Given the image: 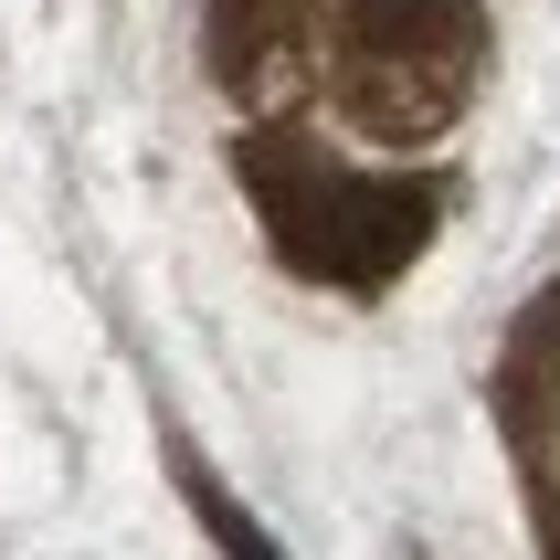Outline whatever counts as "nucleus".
<instances>
[{
  "label": "nucleus",
  "instance_id": "3",
  "mask_svg": "<svg viewBox=\"0 0 560 560\" xmlns=\"http://www.w3.org/2000/svg\"><path fill=\"white\" fill-rule=\"evenodd\" d=\"M190 498H201V529L222 539V560H276V550H265V529H254V518L222 498V487H201V476H190Z\"/></svg>",
  "mask_w": 560,
  "mask_h": 560
},
{
  "label": "nucleus",
  "instance_id": "2",
  "mask_svg": "<svg viewBox=\"0 0 560 560\" xmlns=\"http://www.w3.org/2000/svg\"><path fill=\"white\" fill-rule=\"evenodd\" d=\"M349 11H360V32H371V43H392V54H434V43L466 22L476 0H349Z\"/></svg>",
  "mask_w": 560,
  "mask_h": 560
},
{
  "label": "nucleus",
  "instance_id": "1",
  "mask_svg": "<svg viewBox=\"0 0 560 560\" xmlns=\"http://www.w3.org/2000/svg\"><path fill=\"white\" fill-rule=\"evenodd\" d=\"M233 170H244L276 254H296L328 285H392L412 254L434 244V180H349V170H328L285 127H254L233 149Z\"/></svg>",
  "mask_w": 560,
  "mask_h": 560
}]
</instances>
